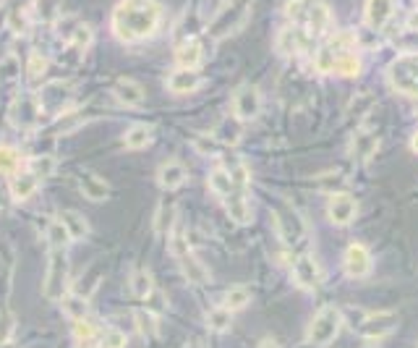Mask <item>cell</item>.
I'll use <instances>...</instances> for the list:
<instances>
[{"instance_id":"1","label":"cell","mask_w":418,"mask_h":348,"mask_svg":"<svg viewBox=\"0 0 418 348\" xmlns=\"http://www.w3.org/2000/svg\"><path fill=\"white\" fill-rule=\"evenodd\" d=\"M113 34L120 42H141L150 40L159 29L162 8L157 0H120L113 11Z\"/></svg>"},{"instance_id":"2","label":"cell","mask_w":418,"mask_h":348,"mask_svg":"<svg viewBox=\"0 0 418 348\" xmlns=\"http://www.w3.org/2000/svg\"><path fill=\"white\" fill-rule=\"evenodd\" d=\"M290 24H301L311 37L324 34L332 21V11L324 0H290L285 6Z\"/></svg>"},{"instance_id":"3","label":"cell","mask_w":418,"mask_h":348,"mask_svg":"<svg viewBox=\"0 0 418 348\" xmlns=\"http://www.w3.org/2000/svg\"><path fill=\"white\" fill-rule=\"evenodd\" d=\"M249 13H251L249 0H225L217 8V13L212 16V21H209L207 34L212 40H225V37L236 34L246 24Z\"/></svg>"},{"instance_id":"4","label":"cell","mask_w":418,"mask_h":348,"mask_svg":"<svg viewBox=\"0 0 418 348\" xmlns=\"http://www.w3.org/2000/svg\"><path fill=\"white\" fill-rule=\"evenodd\" d=\"M387 79L400 95L418 97V53H408L392 60V66L387 69Z\"/></svg>"},{"instance_id":"5","label":"cell","mask_w":418,"mask_h":348,"mask_svg":"<svg viewBox=\"0 0 418 348\" xmlns=\"http://www.w3.org/2000/svg\"><path fill=\"white\" fill-rule=\"evenodd\" d=\"M340 328H343V312L338 307H322L311 319L306 338L311 346H327L329 340L338 338Z\"/></svg>"},{"instance_id":"6","label":"cell","mask_w":418,"mask_h":348,"mask_svg":"<svg viewBox=\"0 0 418 348\" xmlns=\"http://www.w3.org/2000/svg\"><path fill=\"white\" fill-rule=\"evenodd\" d=\"M45 296L58 301L66 296L69 288V257L66 249H50V259H48V275H45Z\"/></svg>"},{"instance_id":"7","label":"cell","mask_w":418,"mask_h":348,"mask_svg":"<svg viewBox=\"0 0 418 348\" xmlns=\"http://www.w3.org/2000/svg\"><path fill=\"white\" fill-rule=\"evenodd\" d=\"M353 45H356V34H353V32H340L332 40L324 42V45L317 50V55H314V66H317L319 74H332L338 58L345 55V53H350Z\"/></svg>"},{"instance_id":"8","label":"cell","mask_w":418,"mask_h":348,"mask_svg":"<svg viewBox=\"0 0 418 348\" xmlns=\"http://www.w3.org/2000/svg\"><path fill=\"white\" fill-rule=\"evenodd\" d=\"M275 218H278V230L282 241L290 244V246H298L306 241L309 236V228H306V220L301 215L296 207H290V204H280L278 212H275Z\"/></svg>"},{"instance_id":"9","label":"cell","mask_w":418,"mask_h":348,"mask_svg":"<svg viewBox=\"0 0 418 348\" xmlns=\"http://www.w3.org/2000/svg\"><path fill=\"white\" fill-rule=\"evenodd\" d=\"M261 113V92L254 84H240L233 95V116L238 120H254Z\"/></svg>"},{"instance_id":"10","label":"cell","mask_w":418,"mask_h":348,"mask_svg":"<svg viewBox=\"0 0 418 348\" xmlns=\"http://www.w3.org/2000/svg\"><path fill=\"white\" fill-rule=\"evenodd\" d=\"M398 314L395 312H377V314H368L359 322V333L366 340H382L387 338L389 333H395L398 328Z\"/></svg>"},{"instance_id":"11","label":"cell","mask_w":418,"mask_h":348,"mask_svg":"<svg viewBox=\"0 0 418 348\" xmlns=\"http://www.w3.org/2000/svg\"><path fill=\"white\" fill-rule=\"evenodd\" d=\"M309 40L311 34L301 24H288V27H282L278 32V53L285 55V58H293V55H298V53L306 50Z\"/></svg>"},{"instance_id":"12","label":"cell","mask_w":418,"mask_h":348,"mask_svg":"<svg viewBox=\"0 0 418 348\" xmlns=\"http://www.w3.org/2000/svg\"><path fill=\"white\" fill-rule=\"evenodd\" d=\"M293 278L303 291H317L322 283V267L311 254H298L293 259Z\"/></svg>"},{"instance_id":"13","label":"cell","mask_w":418,"mask_h":348,"mask_svg":"<svg viewBox=\"0 0 418 348\" xmlns=\"http://www.w3.org/2000/svg\"><path fill=\"white\" fill-rule=\"evenodd\" d=\"M343 270L348 278H366L371 272V254L363 244H350L343 257Z\"/></svg>"},{"instance_id":"14","label":"cell","mask_w":418,"mask_h":348,"mask_svg":"<svg viewBox=\"0 0 418 348\" xmlns=\"http://www.w3.org/2000/svg\"><path fill=\"white\" fill-rule=\"evenodd\" d=\"M327 215L335 225H350L356 220V215H359V204L348 194H332L327 204Z\"/></svg>"},{"instance_id":"15","label":"cell","mask_w":418,"mask_h":348,"mask_svg":"<svg viewBox=\"0 0 418 348\" xmlns=\"http://www.w3.org/2000/svg\"><path fill=\"white\" fill-rule=\"evenodd\" d=\"M8 189H10V197L16 199V202H27L37 194L40 189V179L31 173L29 168L27 170H16V173H10V181H8Z\"/></svg>"},{"instance_id":"16","label":"cell","mask_w":418,"mask_h":348,"mask_svg":"<svg viewBox=\"0 0 418 348\" xmlns=\"http://www.w3.org/2000/svg\"><path fill=\"white\" fill-rule=\"evenodd\" d=\"M225 209H228V218L233 223H238V225H249L251 218H254V212H251V204H249V191H240V189H233L225 197Z\"/></svg>"},{"instance_id":"17","label":"cell","mask_w":418,"mask_h":348,"mask_svg":"<svg viewBox=\"0 0 418 348\" xmlns=\"http://www.w3.org/2000/svg\"><path fill=\"white\" fill-rule=\"evenodd\" d=\"M392 13H395V0H366L363 21L368 29H384Z\"/></svg>"},{"instance_id":"18","label":"cell","mask_w":418,"mask_h":348,"mask_svg":"<svg viewBox=\"0 0 418 348\" xmlns=\"http://www.w3.org/2000/svg\"><path fill=\"white\" fill-rule=\"evenodd\" d=\"M201 74L196 69H175L173 74L168 76V90L173 95H191V92H196L201 87Z\"/></svg>"},{"instance_id":"19","label":"cell","mask_w":418,"mask_h":348,"mask_svg":"<svg viewBox=\"0 0 418 348\" xmlns=\"http://www.w3.org/2000/svg\"><path fill=\"white\" fill-rule=\"evenodd\" d=\"M377 149H379V137L374 134V131L361 129L353 134V139H350V158L356 160V162H366V160H371Z\"/></svg>"},{"instance_id":"20","label":"cell","mask_w":418,"mask_h":348,"mask_svg":"<svg viewBox=\"0 0 418 348\" xmlns=\"http://www.w3.org/2000/svg\"><path fill=\"white\" fill-rule=\"evenodd\" d=\"M186 181H189V170L183 168V162H178V160H168V162L159 165L157 183L162 186V189L175 191V189H180Z\"/></svg>"},{"instance_id":"21","label":"cell","mask_w":418,"mask_h":348,"mask_svg":"<svg viewBox=\"0 0 418 348\" xmlns=\"http://www.w3.org/2000/svg\"><path fill=\"white\" fill-rule=\"evenodd\" d=\"M175 220H178L175 202L173 199H162L157 212H154V220H152V228H154L157 236H170V230L175 228Z\"/></svg>"},{"instance_id":"22","label":"cell","mask_w":418,"mask_h":348,"mask_svg":"<svg viewBox=\"0 0 418 348\" xmlns=\"http://www.w3.org/2000/svg\"><path fill=\"white\" fill-rule=\"evenodd\" d=\"M113 95H115V99H118L120 105H126V108H136V105H141V102H144V87H141L139 81H134V79L115 81Z\"/></svg>"},{"instance_id":"23","label":"cell","mask_w":418,"mask_h":348,"mask_svg":"<svg viewBox=\"0 0 418 348\" xmlns=\"http://www.w3.org/2000/svg\"><path fill=\"white\" fill-rule=\"evenodd\" d=\"M201 55H204L201 42L194 40V37L175 45V63H178L180 69H196L201 63Z\"/></svg>"},{"instance_id":"24","label":"cell","mask_w":418,"mask_h":348,"mask_svg":"<svg viewBox=\"0 0 418 348\" xmlns=\"http://www.w3.org/2000/svg\"><path fill=\"white\" fill-rule=\"evenodd\" d=\"M178 262H180V270H183V275H186V280H189V283H196V286H201V283H207V280H209L207 265H204L201 259H196V254H194V251L183 254Z\"/></svg>"},{"instance_id":"25","label":"cell","mask_w":418,"mask_h":348,"mask_svg":"<svg viewBox=\"0 0 418 348\" xmlns=\"http://www.w3.org/2000/svg\"><path fill=\"white\" fill-rule=\"evenodd\" d=\"M58 218H60V223L66 225V230H69L71 241H81L89 236V223H87V218L79 215L76 209H63Z\"/></svg>"},{"instance_id":"26","label":"cell","mask_w":418,"mask_h":348,"mask_svg":"<svg viewBox=\"0 0 418 348\" xmlns=\"http://www.w3.org/2000/svg\"><path fill=\"white\" fill-rule=\"evenodd\" d=\"M79 186L84 191V197L92 199V202H105L110 197V186L100 176H94V173H84L79 179Z\"/></svg>"},{"instance_id":"27","label":"cell","mask_w":418,"mask_h":348,"mask_svg":"<svg viewBox=\"0 0 418 348\" xmlns=\"http://www.w3.org/2000/svg\"><path fill=\"white\" fill-rule=\"evenodd\" d=\"M60 304H63L66 317H71L73 322H81V319L89 317V301H87V296H81V293H66V296L60 298Z\"/></svg>"},{"instance_id":"28","label":"cell","mask_w":418,"mask_h":348,"mask_svg":"<svg viewBox=\"0 0 418 348\" xmlns=\"http://www.w3.org/2000/svg\"><path fill=\"white\" fill-rule=\"evenodd\" d=\"M129 291L134 298L147 301V298L152 296V291H154V280H152L150 270H134L129 280Z\"/></svg>"},{"instance_id":"29","label":"cell","mask_w":418,"mask_h":348,"mask_svg":"<svg viewBox=\"0 0 418 348\" xmlns=\"http://www.w3.org/2000/svg\"><path fill=\"white\" fill-rule=\"evenodd\" d=\"M314 183H317L319 191H324V194H343L345 186H348V176L340 173V170H327V173L317 176Z\"/></svg>"},{"instance_id":"30","label":"cell","mask_w":418,"mask_h":348,"mask_svg":"<svg viewBox=\"0 0 418 348\" xmlns=\"http://www.w3.org/2000/svg\"><path fill=\"white\" fill-rule=\"evenodd\" d=\"M37 116H40V108H37V102L31 97H21L19 102H16V108H13V120H16L19 126H24V129L34 126V123H37Z\"/></svg>"},{"instance_id":"31","label":"cell","mask_w":418,"mask_h":348,"mask_svg":"<svg viewBox=\"0 0 418 348\" xmlns=\"http://www.w3.org/2000/svg\"><path fill=\"white\" fill-rule=\"evenodd\" d=\"M73 343L76 348H94L100 346V335L87 319H81V322H73Z\"/></svg>"},{"instance_id":"32","label":"cell","mask_w":418,"mask_h":348,"mask_svg":"<svg viewBox=\"0 0 418 348\" xmlns=\"http://www.w3.org/2000/svg\"><path fill=\"white\" fill-rule=\"evenodd\" d=\"M222 144H228V147H236L243 137V129H240V120L233 116V118H225L222 123L217 126V134H215Z\"/></svg>"},{"instance_id":"33","label":"cell","mask_w":418,"mask_h":348,"mask_svg":"<svg viewBox=\"0 0 418 348\" xmlns=\"http://www.w3.org/2000/svg\"><path fill=\"white\" fill-rule=\"evenodd\" d=\"M207 186H209V191H215V197H219V199L228 197L230 191H233V181H230L228 168L212 170V173H209V179H207Z\"/></svg>"},{"instance_id":"34","label":"cell","mask_w":418,"mask_h":348,"mask_svg":"<svg viewBox=\"0 0 418 348\" xmlns=\"http://www.w3.org/2000/svg\"><path fill=\"white\" fill-rule=\"evenodd\" d=\"M150 141H152V129L150 126H144V123L131 126V129L126 131V137H123V144H126L129 149H144Z\"/></svg>"},{"instance_id":"35","label":"cell","mask_w":418,"mask_h":348,"mask_svg":"<svg viewBox=\"0 0 418 348\" xmlns=\"http://www.w3.org/2000/svg\"><path fill=\"white\" fill-rule=\"evenodd\" d=\"M251 301V288H246V286H233V288H228V293H225V298H222V307L230 309V312H238V309H246Z\"/></svg>"},{"instance_id":"36","label":"cell","mask_w":418,"mask_h":348,"mask_svg":"<svg viewBox=\"0 0 418 348\" xmlns=\"http://www.w3.org/2000/svg\"><path fill=\"white\" fill-rule=\"evenodd\" d=\"M230 325H233V312H230V309L217 307L207 312V328L212 330V333H228Z\"/></svg>"},{"instance_id":"37","label":"cell","mask_w":418,"mask_h":348,"mask_svg":"<svg viewBox=\"0 0 418 348\" xmlns=\"http://www.w3.org/2000/svg\"><path fill=\"white\" fill-rule=\"evenodd\" d=\"M48 244H50V249H69L71 244V236L69 230H66V225L60 223V218H52L50 223H48Z\"/></svg>"},{"instance_id":"38","label":"cell","mask_w":418,"mask_h":348,"mask_svg":"<svg viewBox=\"0 0 418 348\" xmlns=\"http://www.w3.org/2000/svg\"><path fill=\"white\" fill-rule=\"evenodd\" d=\"M134 322H136V330H139L144 338H157L159 335V322L157 317L147 312V309H139L136 314H134Z\"/></svg>"},{"instance_id":"39","label":"cell","mask_w":418,"mask_h":348,"mask_svg":"<svg viewBox=\"0 0 418 348\" xmlns=\"http://www.w3.org/2000/svg\"><path fill=\"white\" fill-rule=\"evenodd\" d=\"M55 168H58V160L52 158V155H37V158L29 160V170L40 181L50 179L52 173H55Z\"/></svg>"},{"instance_id":"40","label":"cell","mask_w":418,"mask_h":348,"mask_svg":"<svg viewBox=\"0 0 418 348\" xmlns=\"http://www.w3.org/2000/svg\"><path fill=\"white\" fill-rule=\"evenodd\" d=\"M335 74L348 76V79L359 76L361 74V58L356 55V53H345V55H340L338 63H335Z\"/></svg>"},{"instance_id":"41","label":"cell","mask_w":418,"mask_h":348,"mask_svg":"<svg viewBox=\"0 0 418 348\" xmlns=\"http://www.w3.org/2000/svg\"><path fill=\"white\" fill-rule=\"evenodd\" d=\"M168 246H170V254L175 259H180L183 254H189L191 246H189V236L183 233L180 228H173L168 236Z\"/></svg>"},{"instance_id":"42","label":"cell","mask_w":418,"mask_h":348,"mask_svg":"<svg viewBox=\"0 0 418 348\" xmlns=\"http://www.w3.org/2000/svg\"><path fill=\"white\" fill-rule=\"evenodd\" d=\"M92 42H94V29H92L89 24L79 21L76 29H73V34H71V45H73L76 50H87V48H92Z\"/></svg>"},{"instance_id":"43","label":"cell","mask_w":418,"mask_h":348,"mask_svg":"<svg viewBox=\"0 0 418 348\" xmlns=\"http://www.w3.org/2000/svg\"><path fill=\"white\" fill-rule=\"evenodd\" d=\"M19 165H21V158H19V152L16 149H10V147H0V173H16L19 170Z\"/></svg>"},{"instance_id":"44","label":"cell","mask_w":418,"mask_h":348,"mask_svg":"<svg viewBox=\"0 0 418 348\" xmlns=\"http://www.w3.org/2000/svg\"><path fill=\"white\" fill-rule=\"evenodd\" d=\"M126 343H129L126 333H120L115 328H108L100 335V348H126Z\"/></svg>"},{"instance_id":"45","label":"cell","mask_w":418,"mask_h":348,"mask_svg":"<svg viewBox=\"0 0 418 348\" xmlns=\"http://www.w3.org/2000/svg\"><path fill=\"white\" fill-rule=\"evenodd\" d=\"M13 330H16V317H13V312H8V309L0 312V346L13 338Z\"/></svg>"},{"instance_id":"46","label":"cell","mask_w":418,"mask_h":348,"mask_svg":"<svg viewBox=\"0 0 418 348\" xmlns=\"http://www.w3.org/2000/svg\"><path fill=\"white\" fill-rule=\"evenodd\" d=\"M45 71H48V58H45V55H40V53H31L29 76H31V79H40V76H45Z\"/></svg>"},{"instance_id":"47","label":"cell","mask_w":418,"mask_h":348,"mask_svg":"<svg viewBox=\"0 0 418 348\" xmlns=\"http://www.w3.org/2000/svg\"><path fill=\"white\" fill-rule=\"evenodd\" d=\"M194 147L199 149L201 155H217V141L209 139V137H196V139H194Z\"/></svg>"},{"instance_id":"48","label":"cell","mask_w":418,"mask_h":348,"mask_svg":"<svg viewBox=\"0 0 418 348\" xmlns=\"http://www.w3.org/2000/svg\"><path fill=\"white\" fill-rule=\"evenodd\" d=\"M10 29H13V32H27L24 16H19V13H13V16H10Z\"/></svg>"},{"instance_id":"49","label":"cell","mask_w":418,"mask_h":348,"mask_svg":"<svg viewBox=\"0 0 418 348\" xmlns=\"http://www.w3.org/2000/svg\"><path fill=\"white\" fill-rule=\"evenodd\" d=\"M405 27H408L410 32H418V11H413L408 16V21H405Z\"/></svg>"},{"instance_id":"50","label":"cell","mask_w":418,"mask_h":348,"mask_svg":"<svg viewBox=\"0 0 418 348\" xmlns=\"http://www.w3.org/2000/svg\"><path fill=\"white\" fill-rule=\"evenodd\" d=\"M183 348H209L207 346V340H201V338H194V340H189Z\"/></svg>"},{"instance_id":"51","label":"cell","mask_w":418,"mask_h":348,"mask_svg":"<svg viewBox=\"0 0 418 348\" xmlns=\"http://www.w3.org/2000/svg\"><path fill=\"white\" fill-rule=\"evenodd\" d=\"M259 348H280V346H278V343H275L272 338H264V340L259 343Z\"/></svg>"},{"instance_id":"52","label":"cell","mask_w":418,"mask_h":348,"mask_svg":"<svg viewBox=\"0 0 418 348\" xmlns=\"http://www.w3.org/2000/svg\"><path fill=\"white\" fill-rule=\"evenodd\" d=\"M410 149H413V152L418 155V131L413 134V139H410Z\"/></svg>"},{"instance_id":"53","label":"cell","mask_w":418,"mask_h":348,"mask_svg":"<svg viewBox=\"0 0 418 348\" xmlns=\"http://www.w3.org/2000/svg\"><path fill=\"white\" fill-rule=\"evenodd\" d=\"M0 348H16V346H13V343H10V340H8V343H3V346H0Z\"/></svg>"}]
</instances>
